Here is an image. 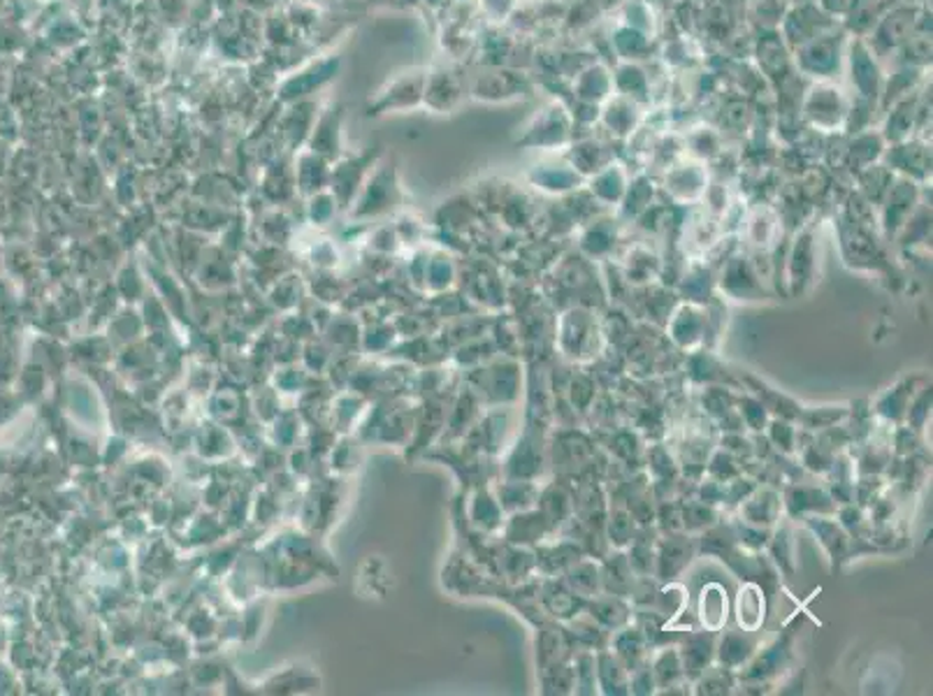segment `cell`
Wrapping results in <instances>:
<instances>
[{
  "label": "cell",
  "instance_id": "cell-1",
  "mask_svg": "<svg viewBox=\"0 0 933 696\" xmlns=\"http://www.w3.org/2000/svg\"><path fill=\"white\" fill-rule=\"evenodd\" d=\"M853 98L840 84L832 79H817L801 96L799 117L806 130H820V133H838L845 130L850 117Z\"/></svg>",
  "mask_w": 933,
  "mask_h": 696
},
{
  "label": "cell",
  "instance_id": "cell-2",
  "mask_svg": "<svg viewBox=\"0 0 933 696\" xmlns=\"http://www.w3.org/2000/svg\"><path fill=\"white\" fill-rule=\"evenodd\" d=\"M915 31L931 33V21L926 17V10L915 3H897V6H889L882 12V17L869 31L871 35L866 37V42H869V47L876 52L878 58H885L889 54H894Z\"/></svg>",
  "mask_w": 933,
  "mask_h": 696
},
{
  "label": "cell",
  "instance_id": "cell-3",
  "mask_svg": "<svg viewBox=\"0 0 933 696\" xmlns=\"http://www.w3.org/2000/svg\"><path fill=\"white\" fill-rule=\"evenodd\" d=\"M574 130L576 123L569 105L562 98H551L530 117L518 142L532 149H557L572 142Z\"/></svg>",
  "mask_w": 933,
  "mask_h": 696
},
{
  "label": "cell",
  "instance_id": "cell-4",
  "mask_svg": "<svg viewBox=\"0 0 933 696\" xmlns=\"http://www.w3.org/2000/svg\"><path fill=\"white\" fill-rule=\"evenodd\" d=\"M845 63H848V73L853 89L857 91V98L874 102L878 107L880 94H882V68L880 58L869 47V42L861 35H855L848 40V50H845Z\"/></svg>",
  "mask_w": 933,
  "mask_h": 696
},
{
  "label": "cell",
  "instance_id": "cell-5",
  "mask_svg": "<svg viewBox=\"0 0 933 696\" xmlns=\"http://www.w3.org/2000/svg\"><path fill=\"white\" fill-rule=\"evenodd\" d=\"M794 70L801 77L811 79H832L840 68V40L834 33H822L804 45L796 47L794 52Z\"/></svg>",
  "mask_w": 933,
  "mask_h": 696
},
{
  "label": "cell",
  "instance_id": "cell-6",
  "mask_svg": "<svg viewBox=\"0 0 933 696\" xmlns=\"http://www.w3.org/2000/svg\"><path fill=\"white\" fill-rule=\"evenodd\" d=\"M539 84L528 70H511V68H497L490 73L486 86H481V98L490 102H513V100H528L536 94Z\"/></svg>",
  "mask_w": 933,
  "mask_h": 696
},
{
  "label": "cell",
  "instance_id": "cell-7",
  "mask_svg": "<svg viewBox=\"0 0 933 696\" xmlns=\"http://www.w3.org/2000/svg\"><path fill=\"white\" fill-rule=\"evenodd\" d=\"M643 121H645V107L637 105L634 100H629L620 94H614L601 105L597 123L604 130H609L614 138H629L643 128Z\"/></svg>",
  "mask_w": 933,
  "mask_h": 696
},
{
  "label": "cell",
  "instance_id": "cell-8",
  "mask_svg": "<svg viewBox=\"0 0 933 696\" xmlns=\"http://www.w3.org/2000/svg\"><path fill=\"white\" fill-rule=\"evenodd\" d=\"M572 100L578 102H590V105H604L616 91H614V70L601 61H595L588 68H583L569 86Z\"/></svg>",
  "mask_w": 933,
  "mask_h": 696
},
{
  "label": "cell",
  "instance_id": "cell-9",
  "mask_svg": "<svg viewBox=\"0 0 933 696\" xmlns=\"http://www.w3.org/2000/svg\"><path fill=\"white\" fill-rule=\"evenodd\" d=\"M614 91L634 100L641 107H650L653 102V84H650V75L641 63H629L620 61L614 68Z\"/></svg>",
  "mask_w": 933,
  "mask_h": 696
},
{
  "label": "cell",
  "instance_id": "cell-10",
  "mask_svg": "<svg viewBox=\"0 0 933 696\" xmlns=\"http://www.w3.org/2000/svg\"><path fill=\"white\" fill-rule=\"evenodd\" d=\"M643 31H637L627 24L616 26V31L611 33V50L620 61H629V63H641L645 58H650V52H653V42Z\"/></svg>",
  "mask_w": 933,
  "mask_h": 696
},
{
  "label": "cell",
  "instance_id": "cell-11",
  "mask_svg": "<svg viewBox=\"0 0 933 696\" xmlns=\"http://www.w3.org/2000/svg\"><path fill=\"white\" fill-rule=\"evenodd\" d=\"M622 3H627V0H597V6L601 8V12H606V10H614V8H620Z\"/></svg>",
  "mask_w": 933,
  "mask_h": 696
}]
</instances>
